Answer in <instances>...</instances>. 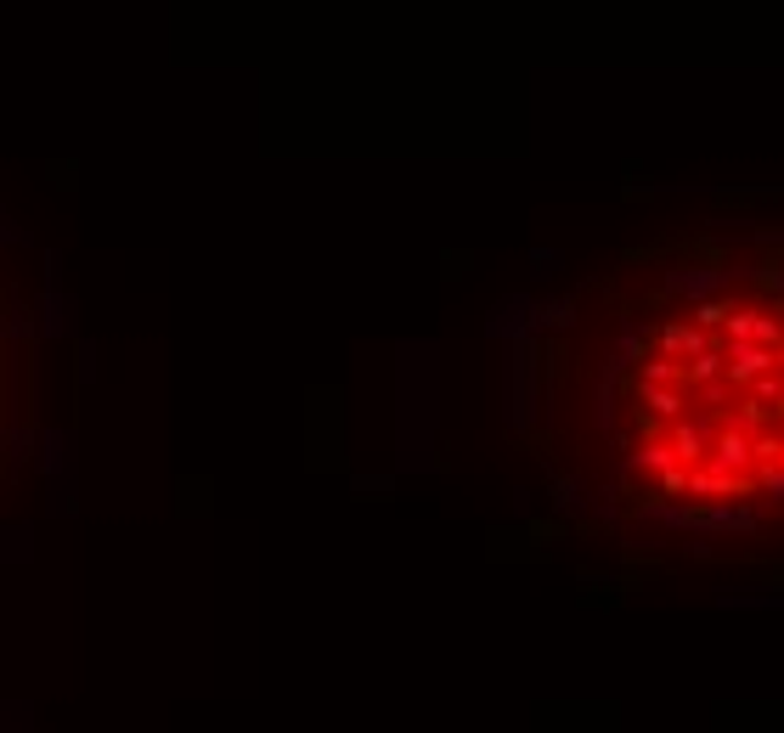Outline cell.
<instances>
[{"instance_id": "6da1fadb", "label": "cell", "mask_w": 784, "mask_h": 733, "mask_svg": "<svg viewBox=\"0 0 784 733\" xmlns=\"http://www.w3.org/2000/svg\"><path fill=\"white\" fill-rule=\"evenodd\" d=\"M514 440L581 542L784 581V226L666 231L570 282L519 333Z\"/></svg>"}, {"instance_id": "7a4b0ae2", "label": "cell", "mask_w": 784, "mask_h": 733, "mask_svg": "<svg viewBox=\"0 0 784 733\" xmlns=\"http://www.w3.org/2000/svg\"><path fill=\"white\" fill-rule=\"evenodd\" d=\"M23 407H29V345L18 305L7 300V282H0V474H7V457L18 446Z\"/></svg>"}]
</instances>
